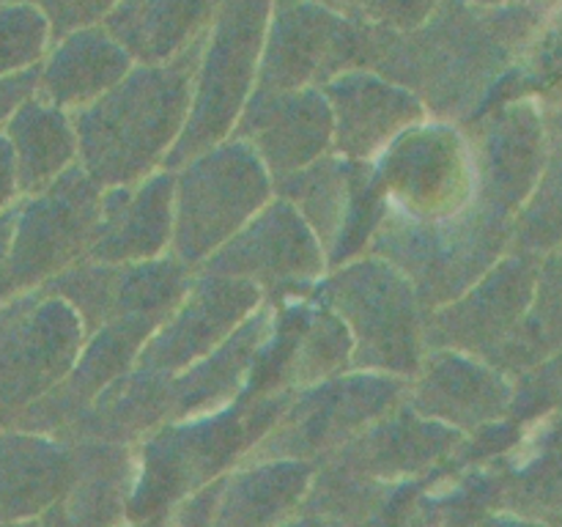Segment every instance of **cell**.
I'll return each instance as SVG.
<instances>
[{"label": "cell", "instance_id": "1", "mask_svg": "<svg viewBox=\"0 0 562 527\" xmlns=\"http://www.w3.org/2000/svg\"><path fill=\"white\" fill-rule=\"evenodd\" d=\"M66 333L55 305L33 300L0 302V428L14 426L64 368Z\"/></svg>", "mask_w": 562, "mask_h": 527}, {"label": "cell", "instance_id": "2", "mask_svg": "<svg viewBox=\"0 0 562 527\" xmlns=\"http://www.w3.org/2000/svg\"><path fill=\"white\" fill-rule=\"evenodd\" d=\"M55 461L36 437L0 434V522L42 508L38 503L55 492Z\"/></svg>", "mask_w": 562, "mask_h": 527}, {"label": "cell", "instance_id": "3", "mask_svg": "<svg viewBox=\"0 0 562 527\" xmlns=\"http://www.w3.org/2000/svg\"><path fill=\"white\" fill-rule=\"evenodd\" d=\"M5 137L14 146L16 187L33 192L58 170L66 157V130L58 115L38 102L22 104L5 124Z\"/></svg>", "mask_w": 562, "mask_h": 527}, {"label": "cell", "instance_id": "4", "mask_svg": "<svg viewBox=\"0 0 562 527\" xmlns=\"http://www.w3.org/2000/svg\"><path fill=\"white\" fill-rule=\"evenodd\" d=\"M38 31L33 20L20 14H0V75L20 69L22 64L36 58Z\"/></svg>", "mask_w": 562, "mask_h": 527}, {"label": "cell", "instance_id": "5", "mask_svg": "<svg viewBox=\"0 0 562 527\" xmlns=\"http://www.w3.org/2000/svg\"><path fill=\"white\" fill-rule=\"evenodd\" d=\"M36 71H20V75H0V121L9 119L11 110L22 104L27 91L33 88Z\"/></svg>", "mask_w": 562, "mask_h": 527}, {"label": "cell", "instance_id": "6", "mask_svg": "<svg viewBox=\"0 0 562 527\" xmlns=\"http://www.w3.org/2000/svg\"><path fill=\"white\" fill-rule=\"evenodd\" d=\"M16 187V159H14V146L5 135H0V212L9 206V201L14 198Z\"/></svg>", "mask_w": 562, "mask_h": 527}, {"label": "cell", "instance_id": "7", "mask_svg": "<svg viewBox=\"0 0 562 527\" xmlns=\"http://www.w3.org/2000/svg\"><path fill=\"white\" fill-rule=\"evenodd\" d=\"M14 225H16V212H0V274H3L5 258H9Z\"/></svg>", "mask_w": 562, "mask_h": 527}]
</instances>
